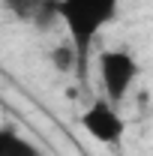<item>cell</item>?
<instances>
[{"mask_svg": "<svg viewBox=\"0 0 153 156\" xmlns=\"http://www.w3.org/2000/svg\"><path fill=\"white\" fill-rule=\"evenodd\" d=\"M120 0H57L54 15L63 21L69 45L78 57V78L84 84L87 66H90V48L99 33L117 18Z\"/></svg>", "mask_w": 153, "mask_h": 156, "instance_id": "1", "label": "cell"}, {"mask_svg": "<svg viewBox=\"0 0 153 156\" xmlns=\"http://www.w3.org/2000/svg\"><path fill=\"white\" fill-rule=\"evenodd\" d=\"M96 69H99L102 99H108L114 105H120L123 99L129 96L132 84L138 81V72H141L138 60L129 51H123V48H105V51H99Z\"/></svg>", "mask_w": 153, "mask_h": 156, "instance_id": "2", "label": "cell"}, {"mask_svg": "<svg viewBox=\"0 0 153 156\" xmlns=\"http://www.w3.org/2000/svg\"><path fill=\"white\" fill-rule=\"evenodd\" d=\"M81 129L93 138V141H99V144L117 147L123 141V135H126V117L120 114V108H117L114 102L96 99V102H90L84 108V114H81Z\"/></svg>", "mask_w": 153, "mask_h": 156, "instance_id": "3", "label": "cell"}, {"mask_svg": "<svg viewBox=\"0 0 153 156\" xmlns=\"http://www.w3.org/2000/svg\"><path fill=\"white\" fill-rule=\"evenodd\" d=\"M0 156H42V150L30 138H24L18 129L3 126L0 129Z\"/></svg>", "mask_w": 153, "mask_h": 156, "instance_id": "4", "label": "cell"}, {"mask_svg": "<svg viewBox=\"0 0 153 156\" xmlns=\"http://www.w3.org/2000/svg\"><path fill=\"white\" fill-rule=\"evenodd\" d=\"M18 18H24V21H39L42 18V9H45V3L48 0H3Z\"/></svg>", "mask_w": 153, "mask_h": 156, "instance_id": "5", "label": "cell"}, {"mask_svg": "<svg viewBox=\"0 0 153 156\" xmlns=\"http://www.w3.org/2000/svg\"><path fill=\"white\" fill-rule=\"evenodd\" d=\"M51 63H54V69L57 72H78V57L75 51H72V45H57L54 51H51Z\"/></svg>", "mask_w": 153, "mask_h": 156, "instance_id": "6", "label": "cell"}]
</instances>
